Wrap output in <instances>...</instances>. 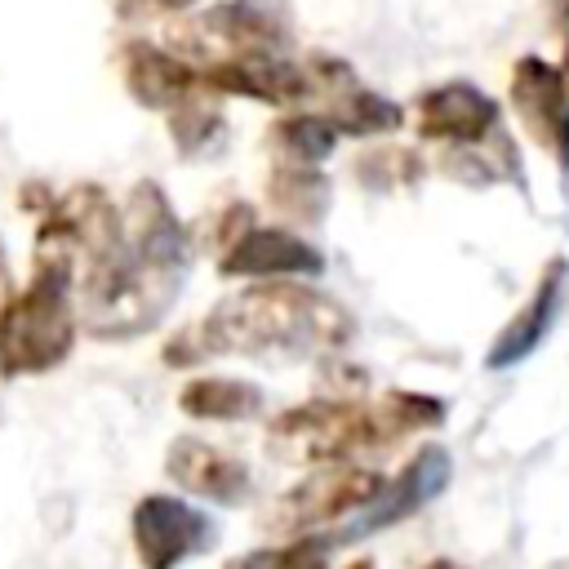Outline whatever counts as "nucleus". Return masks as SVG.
Returning a JSON list of instances; mask_svg holds the SVG:
<instances>
[{"mask_svg": "<svg viewBox=\"0 0 569 569\" xmlns=\"http://www.w3.org/2000/svg\"><path fill=\"white\" fill-rule=\"evenodd\" d=\"M351 338V316L307 284H253L222 298L200 325L182 329L164 347V365H196L218 351L276 356V351H329Z\"/></svg>", "mask_w": 569, "mask_h": 569, "instance_id": "f257e3e1", "label": "nucleus"}, {"mask_svg": "<svg viewBox=\"0 0 569 569\" xmlns=\"http://www.w3.org/2000/svg\"><path fill=\"white\" fill-rule=\"evenodd\" d=\"M71 271L36 267V280L0 311V373H49L71 356Z\"/></svg>", "mask_w": 569, "mask_h": 569, "instance_id": "f03ea898", "label": "nucleus"}, {"mask_svg": "<svg viewBox=\"0 0 569 569\" xmlns=\"http://www.w3.org/2000/svg\"><path fill=\"white\" fill-rule=\"evenodd\" d=\"M449 476H453V462H449V449H445V445L418 449V453L400 467V476L387 480L360 511H351V520H347L329 542H356V538H369V533H378V529H387V525L409 520L413 511H422V507L449 485Z\"/></svg>", "mask_w": 569, "mask_h": 569, "instance_id": "7ed1b4c3", "label": "nucleus"}, {"mask_svg": "<svg viewBox=\"0 0 569 569\" xmlns=\"http://www.w3.org/2000/svg\"><path fill=\"white\" fill-rule=\"evenodd\" d=\"M511 107L529 129V138L542 151H551V160L569 178V84L560 67H551L538 53H525L511 67Z\"/></svg>", "mask_w": 569, "mask_h": 569, "instance_id": "20e7f679", "label": "nucleus"}, {"mask_svg": "<svg viewBox=\"0 0 569 569\" xmlns=\"http://www.w3.org/2000/svg\"><path fill=\"white\" fill-rule=\"evenodd\" d=\"M213 542V520L169 493H147L133 507V551L142 569H178L187 556Z\"/></svg>", "mask_w": 569, "mask_h": 569, "instance_id": "39448f33", "label": "nucleus"}, {"mask_svg": "<svg viewBox=\"0 0 569 569\" xmlns=\"http://www.w3.org/2000/svg\"><path fill=\"white\" fill-rule=\"evenodd\" d=\"M418 133L453 151H471L502 138V111L485 89L467 80H449L418 98Z\"/></svg>", "mask_w": 569, "mask_h": 569, "instance_id": "423d86ee", "label": "nucleus"}, {"mask_svg": "<svg viewBox=\"0 0 569 569\" xmlns=\"http://www.w3.org/2000/svg\"><path fill=\"white\" fill-rule=\"evenodd\" d=\"M120 222H124V244L138 267H147L156 276H182L191 244L156 182H138L129 191V209L120 213Z\"/></svg>", "mask_w": 569, "mask_h": 569, "instance_id": "0eeeda50", "label": "nucleus"}, {"mask_svg": "<svg viewBox=\"0 0 569 569\" xmlns=\"http://www.w3.org/2000/svg\"><path fill=\"white\" fill-rule=\"evenodd\" d=\"M378 489H382L378 471L356 467V462H329L280 502V516L289 529H311V525L338 520L347 511H360Z\"/></svg>", "mask_w": 569, "mask_h": 569, "instance_id": "6e6552de", "label": "nucleus"}, {"mask_svg": "<svg viewBox=\"0 0 569 569\" xmlns=\"http://www.w3.org/2000/svg\"><path fill=\"white\" fill-rule=\"evenodd\" d=\"M325 258L302 236L284 227H249L240 231L222 253V276H249V280H284V276H320Z\"/></svg>", "mask_w": 569, "mask_h": 569, "instance_id": "1a4fd4ad", "label": "nucleus"}, {"mask_svg": "<svg viewBox=\"0 0 569 569\" xmlns=\"http://www.w3.org/2000/svg\"><path fill=\"white\" fill-rule=\"evenodd\" d=\"M204 84L222 93L258 98L271 107H284L311 93V76L298 71L284 53H227L204 71Z\"/></svg>", "mask_w": 569, "mask_h": 569, "instance_id": "9d476101", "label": "nucleus"}, {"mask_svg": "<svg viewBox=\"0 0 569 569\" xmlns=\"http://www.w3.org/2000/svg\"><path fill=\"white\" fill-rule=\"evenodd\" d=\"M164 471L178 489L196 493V498H209V502H222V507H236L249 498L253 480H249V467H240L231 453L196 440V436H178L164 453Z\"/></svg>", "mask_w": 569, "mask_h": 569, "instance_id": "9b49d317", "label": "nucleus"}, {"mask_svg": "<svg viewBox=\"0 0 569 569\" xmlns=\"http://www.w3.org/2000/svg\"><path fill=\"white\" fill-rule=\"evenodd\" d=\"M565 284H569V262H565V258H551L547 271H542V280H538V289H533V298H529V302L502 325V333L493 338V347H489V356H485L489 369H511V365L529 360V356L542 347V338L551 333L556 311H560V302H565Z\"/></svg>", "mask_w": 569, "mask_h": 569, "instance_id": "f8f14e48", "label": "nucleus"}, {"mask_svg": "<svg viewBox=\"0 0 569 569\" xmlns=\"http://www.w3.org/2000/svg\"><path fill=\"white\" fill-rule=\"evenodd\" d=\"M316 71H320V89H329V102H333V107H329V120H333L338 133L373 138V133H391V129L405 124V111H400L391 98L365 89L347 62L320 58Z\"/></svg>", "mask_w": 569, "mask_h": 569, "instance_id": "ddd939ff", "label": "nucleus"}, {"mask_svg": "<svg viewBox=\"0 0 569 569\" xmlns=\"http://www.w3.org/2000/svg\"><path fill=\"white\" fill-rule=\"evenodd\" d=\"M204 31L218 36L231 53H280L289 18L280 0H227L204 13Z\"/></svg>", "mask_w": 569, "mask_h": 569, "instance_id": "4468645a", "label": "nucleus"}, {"mask_svg": "<svg viewBox=\"0 0 569 569\" xmlns=\"http://www.w3.org/2000/svg\"><path fill=\"white\" fill-rule=\"evenodd\" d=\"M196 80L200 76L178 53H164L156 44H129L124 49V84L142 107L173 111V107H182L191 98Z\"/></svg>", "mask_w": 569, "mask_h": 569, "instance_id": "2eb2a0df", "label": "nucleus"}, {"mask_svg": "<svg viewBox=\"0 0 569 569\" xmlns=\"http://www.w3.org/2000/svg\"><path fill=\"white\" fill-rule=\"evenodd\" d=\"M178 409L200 422H244L262 413V387L240 378H196L178 391Z\"/></svg>", "mask_w": 569, "mask_h": 569, "instance_id": "dca6fc26", "label": "nucleus"}, {"mask_svg": "<svg viewBox=\"0 0 569 569\" xmlns=\"http://www.w3.org/2000/svg\"><path fill=\"white\" fill-rule=\"evenodd\" d=\"M271 142L289 164H320L333 151L338 129L329 116H284L271 129Z\"/></svg>", "mask_w": 569, "mask_h": 569, "instance_id": "f3484780", "label": "nucleus"}, {"mask_svg": "<svg viewBox=\"0 0 569 569\" xmlns=\"http://www.w3.org/2000/svg\"><path fill=\"white\" fill-rule=\"evenodd\" d=\"M271 200H276L284 213H293V218H302V222H316V218L325 213V204H329V182H325L311 164L276 169V178H271Z\"/></svg>", "mask_w": 569, "mask_h": 569, "instance_id": "a211bd4d", "label": "nucleus"}, {"mask_svg": "<svg viewBox=\"0 0 569 569\" xmlns=\"http://www.w3.org/2000/svg\"><path fill=\"white\" fill-rule=\"evenodd\" d=\"M218 111H209V107H200V102H182V107H173V142L182 147V151H200L204 142H213V133H218Z\"/></svg>", "mask_w": 569, "mask_h": 569, "instance_id": "6ab92c4d", "label": "nucleus"}, {"mask_svg": "<svg viewBox=\"0 0 569 569\" xmlns=\"http://www.w3.org/2000/svg\"><path fill=\"white\" fill-rule=\"evenodd\" d=\"M325 547L320 538H298L293 547H284V565L280 569H325Z\"/></svg>", "mask_w": 569, "mask_h": 569, "instance_id": "aec40b11", "label": "nucleus"}, {"mask_svg": "<svg viewBox=\"0 0 569 569\" xmlns=\"http://www.w3.org/2000/svg\"><path fill=\"white\" fill-rule=\"evenodd\" d=\"M284 565V547H258L249 556H236L227 569H280Z\"/></svg>", "mask_w": 569, "mask_h": 569, "instance_id": "412c9836", "label": "nucleus"}, {"mask_svg": "<svg viewBox=\"0 0 569 569\" xmlns=\"http://www.w3.org/2000/svg\"><path fill=\"white\" fill-rule=\"evenodd\" d=\"M116 4H120V13H182L200 0H116Z\"/></svg>", "mask_w": 569, "mask_h": 569, "instance_id": "4be33fe9", "label": "nucleus"}, {"mask_svg": "<svg viewBox=\"0 0 569 569\" xmlns=\"http://www.w3.org/2000/svg\"><path fill=\"white\" fill-rule=\"evenodd\" d=\"M547 9H551V22H556V31H560V49H565L560 76H565V84H569V0H547Z\"/></svg>", "mask_w": 569, "mask_h": 569, "instance_id": "5701e85b", "label": "nucleus"}, {"mask_svg": "<svg viewBox=\"0 0 569 569\" xmlns=\"http://www.w3.org/2000/svg\"><path fill=\"white\" fill-rule=\"evenodd\" d=\"M427 569H458V565H449V560H436V565H427Z\"/></svg>", "mask_w": 569, "mask_h": 569, "instance_id": "b1692460", "label": "nucleus"}, {"mask_svg": "<svg viewBox=\"0 0 569 569\" xmlns=\"http://www.w3.org/2000/svg\"><path fill=\"white\" fill-rule=\"evenodd\" d=\"M0 280H4V244H0Z\"/></svg>", "mask_w": 569, "mask_h": 569, "instance_id": "393cba45", "label": "nucleus"}]
</instances>
